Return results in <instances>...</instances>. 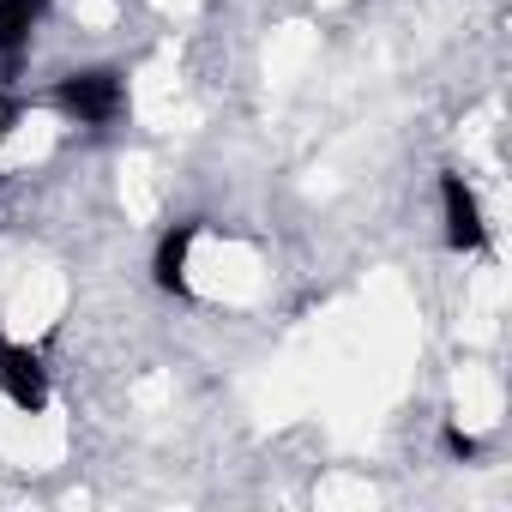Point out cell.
Listing matches in <instances>:
<instances>
[{"label": "cell", "instance_id": "1", "mask_svg": "<svg viewBox=\"0 0 512 512\" xmlns=\"http://www.w3.org/2000/svg\"><path fill=\"white\" fill-rule=\"evenodd\" d=\"M55 109H61L67 121H79V127H109V121H121V109H127V79H121L115 67L67 73V79L55 85Z\"/></svg>", "mask_w": 512, "mask_h": 512}, {"label": "cell", "instance_id": "2", "mask_svg": "<svg viewBox=\"0 0 512 512\" xmlns=\"http://www.w3.org/2000/svg\"><path fill=\"white\" fill-rule=\"evenodd\" d=\"M440 217H446V247L452 253H482L488 247L482 205H476V193L458 169H440Z\"/></svg>", "mask_w": 512, "mask_h": 512}, {"label": "cell", "instance_id": "3", "mask_svg": "<svg viewBox=\"0 0 512 512\" xmlns=\"http://www.w3.org/2000/svg\"><path fill=\"white\" fill-rule=\"evenodd\" d=\"M0 392H7L25 416L49 410V368L31 344H0Z\"/></svg>", "mask_w": 512, "mask_h": 512}, {"label": "cell", "instance_id": "4", "mask_svg": "<svg viewBox=\"0 0 512 512\" xmlns=\"http://www.w3.org/2000/svg\"><path fill=\"white\" fill-rule=\"evenodd\" d=\"M193 241H199V217L175 223V229L157 241V253H151V278H157L163 296H187V253H193Z\"/></svg>", "mask_w": 512, "mask_h": 512}, {"label": "cell", "instance_id": "5", "mask_svg": "<svg viewBox=\"0 0 512 512\" xmlns=\"http://www.w3.org/2000/svg\"><path fill=\"white\" fill-rule=\"evenodd\" d=\"M49 0H0V67H7V79L19 73V55L31 49V31L43 25Z\"/></svg>", "mask_w": 512, "mask_h": 512}, {"label": "cell", "instance_id": "6", "mask_svg": "<svg viewBox=\"0 0 512 512\" xmlns=\"http://www.w3.org/2000/svg\"><path fill=\"white\" fill-rule=\"evenodd\" d=\"M440 440H446V452H452L458 464H470V458H482V440H476V434H464V428H446Z\"/></svg>", "mask_w": 512, "mask_h": 512}]
</instances>
